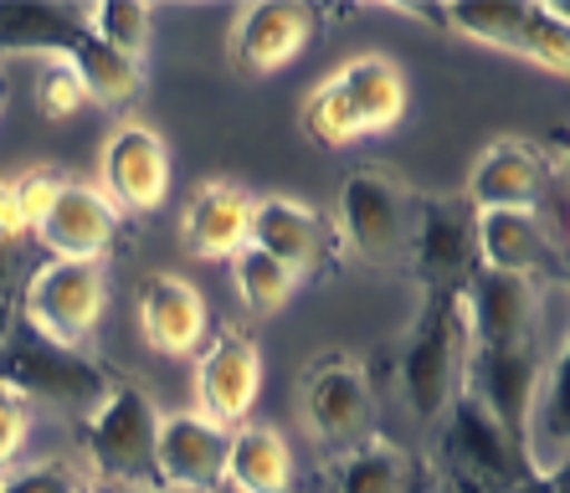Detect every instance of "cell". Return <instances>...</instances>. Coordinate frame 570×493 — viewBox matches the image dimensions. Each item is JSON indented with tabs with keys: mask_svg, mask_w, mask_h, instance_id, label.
I'll use <instances>...</instances> for the list:
<instances>
[{
	"mask_svg": "<svg viewBox=\"0 0 570 493\" xmlns=\"http://www.w3.org/2000/svg\"><path fill=\"white\" fill-rule=\"evenodd\" d=\"M57 186L62 180H52V175H21V180H11V190H16V206H21V221H41V211L52 206V196H57Z\"/></svg>",
	"mask_w": 570,
	"mask_h": 493,
	"instance_id": "836d02e7",
	"label": "cell"
},
{
	"mask_svg": "<svg viewBox=\"0 0 570 493\" xmlns=\"http://www.w3.org/2000/svg\"><path fill=\"white\" fill-rule=\"evenodd\" d=\"M478 267L534 283L560 267V241L540 227L534 211H478Z\"/></svg>",
	"mask_w": 570,
	"mask_h": 493,
	"instance_id": "ffe728a7",
	"label": "cell"
},
{
	"mask_svg": "<svg viewBox=\"0 0 570 493\" xmlns=\"http://www.w3.org/2000/svg\"><path fill=\"white\" fill-rule=\"evenodd\" d=\"M293 457L273 427H237L226 453V489L232 493H288Z\"/></svg>",
	"mask_w": 570,
	"mask_h": 493,
	"instance_id": "d4e9b609",
	"label": "cell"
},
{
	"mask_svg": "<svg viewBox=\"0 0 570 493\" xmlns=\"http://www.w3.org/2000/svg\"><path fill=\"white\" fill-rule=\"evenodd\" d=\"M556 165L560 160H544V149L524 145V139H493L478 155L463 196L473 211H534Z\"/></svg>",
	"mask_w": 570,
	"mask_h": 493,
	"instance_id": "4fadbf2b",
	"label": "cell"
},
{
	"mask_svg": "<svg viewBox=\"0 0 570 493\" xmlns=\"http://www.w3.org/2000/svg\"><path fill=\"white\" fill-rule=\"evenodd\" d=\"M340 493H412V457L396 442L365 437L340 467Z\"/></svg>",
	"mask_w": 570,
	"mask_h": 493,
	"instance_id": "4316f807",
	"label": "cell"
},
{
	"mask_svg": "<svg viewBox=\"0 0 570 493\" xmlns=\"http://www.w3.org/2000/svg\"><path fill=\"white\" fill-rule=\"evenodd\" d=\"M139 324H145V339L159 355H186L206 334V298L186 278L155 273L139 288Z\"/></svg>",
	"mask_w": 570,
	"mask_h": 493,
	"instance_id": "7402d4cb",
	"label": "cell"
},
{
	"mask_svg": "<svg viewBox=\"0 0 570 493\" xmlns=\"http://www.w3.org/2000/svg\"><path fill=\"white\" fill-rule=\"evenodd\" d=\"M67 67H72V78L82 82V93H88V103H104V108H124L139 98V88H145V72H139V62L124 52H114V47H104V41L88 31V37L72 47V52L62 57Z\"/></svg>",
	"mask_w": 570,
	"mask_h": 493,
	"instance_id": "484cf974",
	"label": "cell"
},
{
	"mask_svg": "<svg viewBox=\"0 0 570 493\" xmlns=\"http://www.w3.org/2000/svg\"><path fill=\"white\" fill-rule=\"evenodd\" d=\"M27 437H31V406L16 391L0 386V467L27 447Z\"/></svg>",
	"mask_w": 570,
	"mask_h": 493,
	"instance_id": "d6a6232c",
	"label": "cell"
},
{
	"mask_svg": "<svg viewBox=\"0 0 570 493\" xmlns=\"http://www.w3.org/2000/svg\"><path fill=\"white\" fill-rule=\"evenodd\" d=\"M304 416L314 437L334 453H350L371 432V391L360 381V365L345 355H330L304 375Z\"/></svg>",
	"mask_w": 570,
	"mask_h": 493,
	"instance_id": "7c38bea8",
	"label": "cell"
},
{
	"mask_svg": "<svg viewBox=\"0 0 570 493\" xmlns=\"http://www.w3.org/2000/svg\"><path fill=\"white\" fill-rule=\"evenodd\" d=\"M78 493H94V489H78Z\"/></svg>",
	"mask_w": 570,
	"mask_h": 493,
	"instance_id": "60d3db41",
	"label": "cell"
},
{
	"mask_svg": "<svg viewBox=\"0 0 570 493\" xmlns=\"http://www.w3.org/2000/svg\"><path fill=\"white\" fill-rule=\"evenodd\" d=\"M82 16H88V31H94L104 47L134 57V62H139V52L149 47V6H139V0H104V6H82Z\"/></svg>",
	"mask_w": 570,
	"mask_h": 493,
	"instance_id": "f546056e",
	"label": "cell"
},
{
	"mask_svg": "<svg viewBox=\"0 0 570 493\" xmlns=\"http://www.w3.org/2000/svg\"><path fill=\"white\" fill-rule=\"evenodd\" d=\"M257 391H263V355L242 329H222L216 345L200 355L196 371V401H200V422H212L222 432L247 427Z\"/></svg>",
	"mask_w": 570,
	"mask_h": 493,
	"instance_id": "9c48e42d",
	"label": "cell"
},
{
	"mask_svg": "<svg viewBox=\"0 0 570 493\" xmlns=\"http://www.w3.org/2000/svg\"><path fill=\"white\" fill-rule=\"evenodd\" d=\"M463 308H468V329H473L478 349H514V345H534V283L514 278V273H493L478 267L463 288Z\"/></svg>",
	"mask_w": 570,
	"mask_h": 493,
	"instance_id": "9a60e30c",
	"label": "cell"
},
{
	"mask_svg": "<svg viewBox=\"0 0 570 493\" xmlns=\"http://www.w3.org/2000/svg\"><path fill=\"white\" fill-rule=\"evenodd\" d=\"M340 227L360 263L396 267L412 247V196L381 170H360L340 190Z\"/></svg>",
	"mask_w": 570,
	"mask_h": 493,
	"instance_id": "52a82bcc",
	"label": "cell"
},
{
	"mask_svg": "<svg viewBox=\"0 0 570 493\" xmlns=\"http://www.w3.org/2000/svg\"><path fill=\"white\" fill-rule=\"evenodd\" d=\"M0 386L27 406H52L67 416H98V406L114 396L104 365L82 361L78 349L47 345L37 334H11L0 345Z\"/></svg>",
	"mask_w": 570,
	"mask_h": 493,
	"instance_id": "7a4b0ae2",
	"label": "cell"
},
{
	"mask_svg": "<svg viewBox=\"0 0 570 493\" xmlns=\"http://www.w3.org/2000/svg\"><path fill=\"white\" fill-rule=\"evenodd\" d=\"M232 273H237L242 304L253 308V314H273V308H283L293 298V288H298V273L283 267L278 257H267L263 247H253V241L232 257Z\"/></svg>",
	"mask_w": 570,
	"mask_h": 493,
	"instance_id": "83f0119b",
	"label": "cell"
},
{
	"mask_svg": "<svg viewBox=\"0 0 570 493\" xmlns=\"http://www.w3.org/2000/svg\"><path fill=\"white\" fill-rule=\"evenodd\" d=\"M406 263L426 283V294H463L478 273V211L468 196L412 200V247Z\"/></svg>",
	"mask_w": 570,
	"mask_h": 493,
	"instance_id": "5b68a950",
	"label": "cell"
},
{
	"mask_svg": "<svg viewBox=\"0 0 570 493\" xmlns=\"http://www.w3.org/2000/svg\"><path fill=\"white\" fill-rule=\"evenodd\" d=\"M253 227V196L232 180H206L180 211V241L196 257H237Z\"/></svg>",
	"mask_w": 570,
	"mask_h": 493,
	"instance_id": "44dd1931",
	"label": "cell"
},
{
	"mask_svg": "<svg viewBox=\"0 0 570 493\" xmlns=\"http://www.w3.org/2000/svg\"><path fill=\"white\" fill-rule=\"evenodd\" d=\"M6 103H11V82L0 78V114H6Z\"/></svg>",
	"mask_w": 570,
	"mask_h": 493,
	"instance_id": "f35d334b",
	"label": "cell"
},
{
	"mask_svg": "<svg viewBox=\"0 0 570 493\" xmlns=\"http://www.w3.org/2000/svg\"><path fill=\"white\" fill-rule=\"evenodd\" d=\"M21 314H27L31 334L47 345L78 349L94 334L98 314H104V263H67L52 257L37 267L21 294Z\"/></svg>",
	"mask_w": 570,
	"mask_h": 493,
	"instance_id": "8992f818",
	"label": "cell"
},
{
	"mask_svg": "<svg viewBox=\"0 0 570 493\" xmlns=\"http://www.w3.org/2000/svg\"><path fill=\"white\" fill-rule=\"evenodd\" d=\"M21 273V237L0 231V304H11V283Z\"/></svg>",
	"mask_w": 570,
	"mask_h": 493,
	"instance_id": "e575fe53",
	"label": "cell"
},
{
	"mask_svg": "<svg viewBox=\"0 0 570 493\" xmlns=\"http://www.w3.org/2000/svg\"><path fill=\"white\" fill-rule=\"evenodd\" d=\"M438 493H489L483 483H473V479H463V473H442V483H438Z\"/></svg>",
	"mask_w": 570,
	"mask_h": 493,
	"instance_id": "8d00e7d4",
	"label": "cell"
},
{
	"mask_svg": "<svg viewBox=\"0 0 570 493\" xmlns=\"http://www.w3.org/2000/svg\"><path fill=\"white\" fill-rule=\"evenodd\" d=\"M442 416H448V427H442V453H448L452 473L483 483L489 493H504V489H514L519 479H530V463H524L519 437L509 427H499L468 391H458Z\"/></svg>",
	"mask_w": 570,
	"mask_h": 493,
	"instance_id": "ba28073f",
	"label": "cell"
},
{
	"mask_svg": "<svg viewBox=\"0 0 570 493\" xmlns=\"http://www.w3.org/2000/svg\"><path fill=\"white\" fill-rule=\"evenodd\" d=\"M334 82H340V93L355 108L365 134L396 129L401 114H406V82H401L396 62H385V57H355L334 72Z\"/></svg>",
	"mask_w": 570,
	"mask_h": 493,
	"instance_id": "cb8c5ba5",
	"label": "cell"
},
{
	"mask_svg": "<svg viewBox=\"0 0 570 493\" xmlns=\"http://www.w3.org/2000/svg\"><path fill=\"white\" fill-rule=\"evenodd\" d=\"M104 196L114 200V211H155L165 206V190H170V155H165V139L145 124H124L104 149Z\"/></svg>",
	"mask_w": 570,
	"mask_h": 493,
	"instance_id": "5bb4252c",
	"label": "cell"
},
{
	"mask_svg": "<svg viewBox=\"0 0 570 493\" xmlns=\"http://www.w3.org/2000/svg\"><path fill=\"white\" fill-rule=\"evenodd\" d=\"M504 493H566V473H560V479H519L514 489H504Z\"/></svg>",
	"mask_w": 570,
	"mask_h": 493,
	"instance_id": "d590c367",
	"label": "cell"
},
{
	"mask_svg": "<svg viewBox=\"0 0 570 493\" xmlns=\"http://www.w3.org/2000/svg\"><path fill=\"white\" fill-rule=\"evenodd\" d=\"M298 124H304V134L314 139V145H324V149L355 145L360 134H365V129H360V119H355V108L345 103V93H340V82H334V78H324L314 93L304 98Z\"/></svg>",
	"mask_w": 570,
	"mask_h": 493,
	"instance_id": "f1b7e54d",
	"label": "cell"
},
{
	"mask_svg": "<svg viewBox=\"0 0 570 493\" xmlns=\"http://www.w3.org/2000/svg\"><path fill=\"white\" fill-rule=\"evenodd\" d=\"M566 386H570V355H566V345H560V355L540 371V386H534L524 427H519V447H524V463H530L534 479H560L570 463Z\"/></svg>",
	"mask_w": 570,
	"mask_h": 493,
	"instance_id": "d6986e66",
	"label": "cell"
},
{
	"mask_svg": "<svg viewBox=\"0 0 570 493\" xmlns=\"http://www.w3.org/2000/svg\"><path fill=\"white\" fill-rule=\"evenodd\" d=\"M540 349L534 345H514V349H478L468 355V396L483 406V412L499 422V427H509L519 437V427H524V412H530V396L534 386H540Z\"/></svg>",
	"mask_w": 570,
	"mask_h": 493,
	"instance_id": "e0dca14e",
	"label": "cell"
},
{
	"mask_svg": "<svg viewBox=\"0 0 570 493\" xmlns=\"http://www.w3.org/2000/svg\"><path fill=\"white\" fill-rule=\"evenodd\" d=\"M11 329H16V314H11V304H0V345L11 339Z\"/></svg>",
	"mask_w": 570,
	"mask_h": 493,
	"instance_id": "74e56055",
	"label": "cell"
},
{
	"mask_svg": "<svg viewBox=\"0 0 570 493\" xmlns=\"http://www.w3.org/2000/svg\"><path fill=\"white\" fill-rule=\"evenodd\" d=\"M232 432L200 422V416H159L155 473L170 493H222Z\"/></svg>",
	"mask_w": 570,
	"mask_h": 493,
	"instance_id": "8fae6325",
	"label": "cell"
},
{
	"mask_svg": "<svg viewBox=\"0 0 570 493\" xmlns=\"http://www.w3.org/2000/svg\"><path fill=\"white\" fill-rule=\"evenodd\" d=\"M82 37H88L82 6H67V0H0V52L67 57Z\"/></svg>",
	"mask_w": 570,
	"mask_h": 493,
	"instance_id": "603a6c76",
	"label": "cell"
},
{
	"mask_svg": "<svg viewBox=\"0 0 570 493\" xmlns=\"http://www.w3.org/2000/svg\"><path fill=\"white\" fill-rule=\"evenodd\" d=\"M82 483L57 463H37V467H16L0 479V493H78Z\"/></svg>",
	"mask_w": 570,
	"mask_h": 493,
	"instance_id": "1f68e13d",
	"label": "cell"
},
{
	"mask_svg": "<svg viewBox=\"0 0 570 493\" xmlns=\"http://www.w3.org/2000/svg\"><path fill=\"white\" fill-rule=\"evenodd\" d=\"M155 437H159V412L145 391L114 386V396L98 406V416H88V457L104 479L129 483V493L159 489L155 473Z\"/></svg>",
	"mask_w": 570,
	"mask_h": 493,
	"instance_id": "277c9868",
	"label": "cell"
},
{
	"mask_svg": "<svg viewBox=\"0 0 570 493\" xmlns=\"http://www.w3.org/2000/svg\"><path fill=\"white\" fill-rule=\"evenodd\" d=\"M448 37H473L483 47L514 52L534 67L566 72L570 67V27L556 6H519V0H478V6H448L442 11Z\"/></svg>",
	"mask_w": 570,
	"mask_h": 493,
	"instance_id": "3957f363",
	"label": "cell"
},
{
	"mask_svg": "<svg viewBox=\"0 0 570 493\" xmlns=\"http://www.w3.org/2000/svg\"><path fill=\"white\" fill-rule=\"evenodd\" d=\"M473 355L463 294H426L406 345L396 349V386L406 391L416 422H438L463 391V371Z\"/></svg>",
	"mask_w": 570,
	"mask_h": 493,
	"instance_id": "6da1fadb",
	"label": "cell"
},
{
	"mask_svg": "<svg viewBox=\"0 0 570 493\" xmlns=\"http://www.w3.org/2000/svg\"><path fill=\"white\" fill-rule=\"evenodd\" d=\"M41 241L52 247V257H67V263H98L104 247L119 231V211L104 190L82 186V180H62L52 196V206L41 211L37 221Z\"/></svg>",
	"mask_w": 570,
	"mask_h": 493,
	"instance_id": "2e32d148",
	"label": "cell"
},
{
	"mask_svg": "<svg viewBox=\"0 0 570 493\" xmlns=\"http://www.w3.org/2000/svg\"><path fill=\"white\" fill-rule=\"evenodd\" d=\"M37 103L47 119H72V114H82V103H88V93H82V82L72 78V67L57 62L47 78H41L37 88Z\"/></svg>",
	"mask_w": 570,
	"mask_h": 493,
	"instance_id": "4dcf8cb0",
	"label": "cell"
},
{
	"mask_svg": "<svg viewBox=\"0 0 570 493\" xmlns=\"http://www.w3.org/2000/svg\"><path fill=\"white\" fill-rule=\"evenodd\" d=\"M222 493H226V489H222Z\"/></svg>",
	"mask_w": 570,
	"mask_h": 493,
	"instance_id": "b9f144b4",
	"label": "cell"
},
{
	"mask_svg": "<svg viewBox=\"0 0 570 493\" xmlns=\"http://www.w3.org/2000/svg\"><path fill=\"white\" fill-rule=\"evenodd\" d=\"M247 241L263 247L267 257H278L283 267H293L298 278L304 273H318L330 263V227L314 206H298L288 196H267L253 200V227H247Z\"/></svg>",
	"mask_w": 570,
	"mask_h": 493,
	"instance_id": "ac0fdd59",
	"label": "cell"
},
{
	"mask_svg": "<svg viewBox=\"0 0 570 493\" xmlns=\"http://www.w3.org/2000/svg\"><path fill=\"white\" fill-rule=\"evenodd\" d=\"M139 493H170V489H139Z\"/></svg>",
	"mask_w": 570,
	"mask_h": 493,
	"instance_id": "ab89813d",
	"label": "cell"
},
{
	"mask_svg": "<svg viewBox=\"0 0 570 493\" xmlns=\"http://www.w3.org/2000/svg\"><path fill=\"white\" fill-rule=\"evenodd\" d=\"M314 31H318V11L304 6V0L253 6V11L237 16V31H232V67H237L242 78L283 72L314 41Z\"/></svg>",
	"mask_w": 570,
	"mask_h": 493,
	"instance_id": "30bf717a",
	"label": "cell"
}]
</instances>
